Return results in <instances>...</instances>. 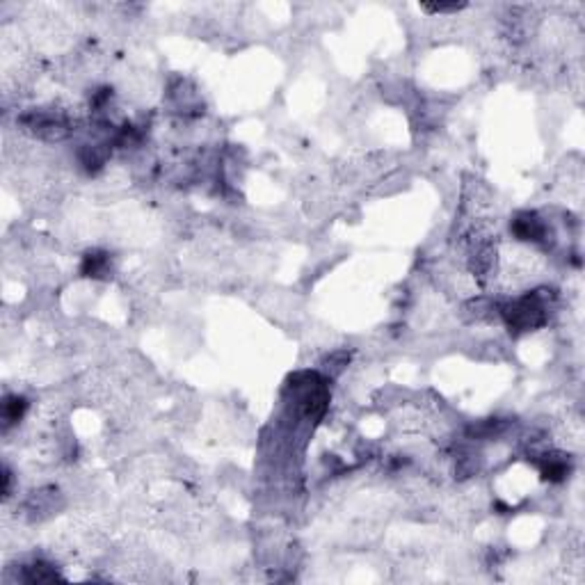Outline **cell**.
Wrapping results in <instances>:
<instances>
[{"label": "cell", "instance_id": "52a82bcc", "mask_svg": "<svg viewBox=\"0 0 585 585\" xmlns=\"http://www.w3.org/2000/svg\"><path fill=\"white\" fill-rule=\"evenodd\" d=\"M423 10L425 12H430V14H453V12H460V10H464V5H423Z\"/></svg>", "mask_w": 585, "mask_h": 585}, {"label": "cell", "instance_id": "277c9868", "mask_svg": "<svg viewBox=\"0 0 585 585\" xmlns=\"http://www.w3.org/2000/svg\"><path fill=\"white\" fill-rule=\"evenodd\" d=\"M25 409H28V400L21 398V396H7L3 400V423L5 427H10L14 423H19Z\"/></svg>", "mask_w": 585, "mask_h": 585}, {"label": "cell", "instance_id": "5b68a950", "mask_svg": "<svg viewBox=\"0 0 585 585\" xmlns=\"http://www.w3.org/2000/svg\"><path fill=\"white\" fill-rule=\"evenodd\" d=\"M108 266H110L108 254L92 252V254H87L85 261H83V275L85 277H103L108 273Z\"/></svg>", "mask_w": 585, "mask_h": 585}, {"label": "cell", "instance_id": "7a4b0ae2", "mask_svg": "<svg viewBox=\"0 0 585 585\" xmlns=\"http://www.w3.org/2000/svg\"><path fill=\"white\" fill-rule=\"evenodd\" d=\"M512 233L517 235L519 240H526V242H544L549 229H546V224L539 220V215L519 213L512 220Z\"/></svg>", "mask_w": 585, "mask_h": 585}, {"label": "cell", "instance_id": "6da1fadb", "mask_svg": "<svg viewBox=\"0 0 585 585\" xmlns=\"http://www.w3.org/2000/svg\"><path fill=\"white\" fill-rule=\"evenodd\" d=\"M544 300L539 293H528L523 298L514 300L503 307V318L508 322V327L514 331H528L535 329L546 322V311H544Z\"/></svg>", "mask_w": 585, "mask_h": 585}, {"label": "cell", "instance_id": "8992f818", "mask_svg": "<svg viewBox=\"0 0 585 585\" xmlns=\"http://www.w3.org/2000/svg\"><path fill=\"white\" fill-rule=\"evenodd\" d=\"M60 579V574L53 570V567L37 563L32 567H25V581L28 583H46V581H55Z\"/></svg>", "mask_w": 585, "mask_h": 585}, {"label": "cell", "instance_id": "3957f363", "mask_svg": "<svg viewBox=\"0 0 585 585\" xmlns=\"http://www.w3.org/2000/svg\"><path fill=\"white\" fill-rule=\"evenodd\" d=\"M539 469H542V476L551 483H560L570 474V467H567V460L563 455H544L539 462Z\"/></svg>", "mask_w": 585, "mask_h": 585}]
</instances>
